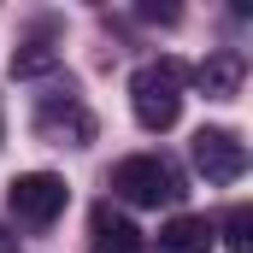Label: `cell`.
<instances>
[{"mask_svg":"<svg viewBox=\"0 0 253 253\" xmlns=\"http://www.w3.org/2000/svg\"><path fill=\"white\" fill-rule=\"evenodd\" d=\"M189 153H194V171L206 177V183H242L248 177V141L236 135V129H224V124H206V129H194V141H189Z\"/></svg>","mask_w":253,"mask_h":253,"instance_id":"277c9868","label":"cell"},{"mask_svg":"<svg viewBox=\"0 0 253 253\" xmlns=\"http://www.w3.org/2000/svg\"><path fill=\"white\" fill-rule=\"evenodd\" d=\"M194 83L206 88V100H236L242 83H248V53H242V47H218V53H206L200 71H194Z\"/></svg>","mask_w":253,"mask_h":253,"instance_id":"5b68a950","label":"cell"},{"mask_svg":"<svg viewBox=\"0 0 253 253\" xmlns=\"http://www.w3.org/2000/svg\"><path fill=\"white\" fill-rule=\"evenodd\" d=\"M65 200H71V189H65V177H53V171H18V177L6 183L12 218L30 224V230H47V224L65 212Z\"/></svg>","mask_w":253,"mask_h":253,"instance_id":"3957f363","label":"cell"},{"mask_svg":"<svg viewBox=\"0 0 253 253\" xmlns=\"http://www.w3.org/2000/svg\"><path fill=\"white\" fill-rule=\"evenodd\" d=\"M224 248L230 253H253V206H230V218H224Z\"/></svg>","mask_w":253,"mask_h":253,"instance_id":"30bf717a","label":"cell"},{"mask_svg":"<svg viewBox=\"0 0 253 253\" xmlns=\"http://www.w3.org/2000/svg\"><path fill=\"white\" fill-rule=\"evenodd\" d=\"M0 253H18V236H12L6 224H0Z\"/></svg>","mask_w":253,"mask_h":253,"instance_id":"7c38bea8","label":"cell"},{"mask_svg":"<svg viewBox=\"0 0 253 253\" xmlns=\"http://www.w3.org/2000/svg\"><path fill=\"white\" fill-rule=\"evenodd\" d=\"M218 242V224L206 218V212H177L165 230H159V248L165 253H212Z\"/></svg>","mask_w":253,"mask_h":253,"instance_id":"52a82bcc","label":"cell"},{"mask_svg":"<svg viewBox=\"0 0 253 253\" xmlns=\"http://www.w3.org/2000/svg\"><path fill=\"white\" fill-rule=\"evenodd\" d=\"M141 18H153V24H177L183 12H177V6H141Z\"/></svg>","mask_w":253,"mask_h":253,"instance_id":"8fae6325","label":"cell"},{"mask_svg":"<svg viewBox=\"0 0 253 253\" xmlns=\"http://www.w3.org/2000/svg\"><path fill=\"white\" fill-rule=\"evenodd\" d=\"M112 194H124L129 206H159V200H183V177L159 153H129L112 165Z\"/></svg>","mask_w":253,"mask_h":253,"instance_id":"7a4b0ae2","label":"cell"},{"mask_svg":"<svg viewBox=\"0 0 253 253\" xmlns=\"http://www.w3.org/2000/svg\"><path fill=\"white\" fill-rule=\"evenodd\" d=\"M59 65V53L47 47V42H24L18 53H12V77H47Z\"/></svg>","mask_w":253,"mask_h":253,"instance_id":"9c48e42d","label":"cell"},{"mask_svg":"<svg viewBox=\"0 0 253 253\" xmlns=\"http://www.w3.org/2000/svg\"><path fill=\"white\" fill-rule=\"evenodd\" d=\"M183 83H189V65L183 59H159V65H141L129 77V106H135V124L165 135V129L183 118Z\"/></svg>","mask_w":253,"mask_h":253,"instance_id":"6da1fadb","label":"cell"},{"mask_svg":"<svg viewBox=\"0 0 253 253\" xmlns=\"http://www.w3.org/2000/svg\"><path fill=\"white\" fill-rule=\"evenodd\" d=\"M36 135H42V141H59V147H83V141H94V118H88L77 100L42 106V112H36Z\"/></svg>","mask_w":253,"mask_h":253,"instance_id":"8992f818","label":"cell"},{"mask_svg":"<svg viewBox=\"0 0 253 253\" xmlns=\"http://www.w3.org/2000/svg\"><path fill=\"white\" fill-rule=\"evenodd\" d=\"M88 236H94V253H141V230L124 212H112V206L88 212Z\"/></svg>","mask_w":253,"mask_h":253,"instance_id":"ba28073f","label":"cell"}]
</instances>
